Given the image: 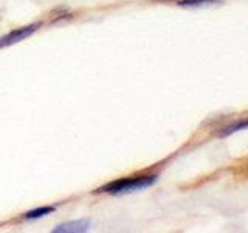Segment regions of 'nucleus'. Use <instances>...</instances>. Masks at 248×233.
<instances>
[{
	"mask_svg": "<svg viewBox=\"0 0 248 233\" xmlns=\"http://www.w3.org/2000/svg\"><path fill=\"white\" fill-rule=\"evenodd\" d=\"M157 182V176H137V177H124L101 186L98 193H112V194H124V193H132L138 190H144L147 186L154 185Z\"/></svg>",
	"mask_w": 248,
	"mask_h": 233,
	"instance_id": "obj_1",
	"label": "nucleus"
},
{
	"mask_svg": "<svg viewBox=\"0 0 248 233\" xmlns=\"http://www.w3.org/2000/svg\"><path fill=\"white\" fill-rule=\"evenodd\" d=\"M54 212V207L51 205H45V207H39V208H34L31 210V212L25 213V219H39V217L42 216H46V215H51Z\"/></svg>",
	"mask_w": 248,
	"mask_h": 233,
	"instance_id": "obj_6",
	"label": "nucleus"
},
{
	"mask_svg": "<svg viewBox=\"0 0 248 233\" xmlns=\"http://www.w3.org/2000/svg\"><path fill=\"white\" fill-rule=\"evenodd\" d=\"M220 2L222 0H178L177 5L183 8H202V6H211Z\"/></svg>",
	"mask_w": 248,
	"mask_h": 233,
	"instance_id": "obj_5",
	"label": "nucleus"
},
{
	"mask_svg": "<svg viewBox=\"0 0 248 233\" xmlns=\"http://www.w3.org/2000/svg\"><path fill=\"white\" fill-rule=\"evenodd\" d=\"M89 227H90L89 219H79V221L61 224L58 227H54L53 232L54 233H81V232H87Z\"/></svg>",
	"mask_w": 248,
	"mask_h": 233,
	"instance_id": "obj_3",
	"label": "nucleus"
},
{
	"mask_svg": "<svg viewBox=\"0 0 248 233\" xmlns=\"http://www.w3.org/2000/svg\"><path fill=\"white\" fill-rule=\"evenodd\" d=\"M244 129H248V118L240 120V121H236V123H232V124H228V126H225V128L219 132V137H228V135H231V134H234V132L244 131Z\"/></svg>",
	"mask_w": 248,
	"mask_h": 233,
	"instance_id": "obj_4",
	"label": "nucleus"
},
{
	"mask_svg": "<svg viewBox=\"0 0 248 233\" xmlns=\"http://www.w3.org/2000/svg\"><path fill=\"white\" fill-rule=\"evenodd\" d=\"M39 27H41V23H33V25L22 27V28H16V30L10 31L8 34L0 37V49H3V47H8V45H13V44H17V42L23 41L25 37L33 34Z\"/></svg>",
	"mask_w": 248,
	"mask_h": 233,
	"instance_id": "obj_2",
	"label": "nucleus"
}]
</instances>
